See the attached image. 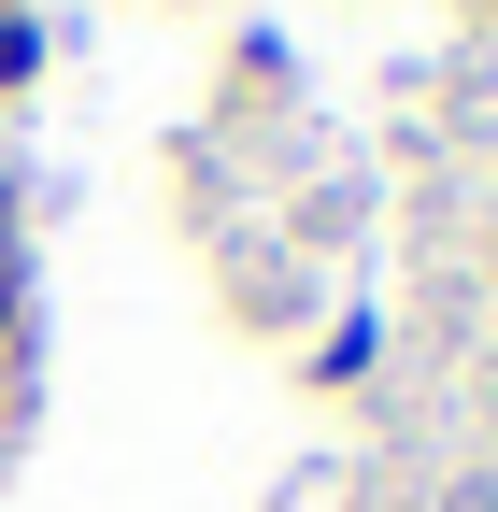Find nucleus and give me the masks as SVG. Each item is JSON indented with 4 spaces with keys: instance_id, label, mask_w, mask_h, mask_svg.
Instances as JSON below:
<instances>
[{
    "instance_id": "f257e3e1",
    "label": "nucleus",
    "mask_w": 498,
    "mask_h": 512,
    "mask_svg": "<svg viewBox=\"0 0 498 512\" xmlns=\"http://www.w3.org/2000/svg\"><path fill=\"white\" fill-rule=\"evenodd\" d=\"M15 72H29V29H15V15H0V86H15Z\"/></svg>"
}]
</instances>
